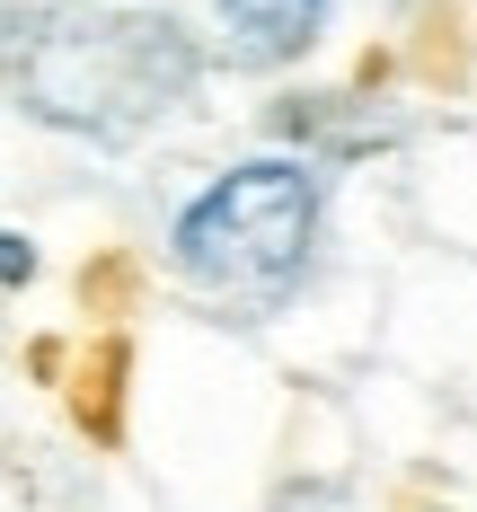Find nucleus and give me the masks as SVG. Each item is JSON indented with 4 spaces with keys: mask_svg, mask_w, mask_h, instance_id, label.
I'll list each match as a JSON object with an SVG mask.
<instances>
[{
    "mask_svg": "<svg viewBox=\"0 0 477 512\" xmlns=\"http://www.w3.org/2000/svg\"><path fill=\"white\" fill-rule=\"evenodd\" d=\"M204 53L186 45V27L133 18V9H45L27 18V36L9 45V89L36 124L124 142L159 124L168 106L195 89Z\"/></svg>",
    "mask_w": 477,
    "mask_h": 512,
    "instance_id": "f257e3e1",
    "label": "nucleus"
},
{
    "mask_svg": "<svg viewBox=\"0 0 477 512\" xmlns=\"http://www.w3.org/2000/svg\"><path fill=\"white\" fill-rule=\"evenodd\" d=\"M310 239H318V177L301 159H239V168H221L168 230L177 274L221 292V301L283 292L310 265Z\"/></svg>",
    "mask_w": 477,
    "mask_h": 512,
    "instance_id": "f03ea898",
    "label": "nucleus"
},
{
    "mask_svg": "<svg viewBox=\"0 0 477 512\" xmlns=\"http://www.w3.org/2000/svg\"><path fill=\"white\" fill-rule=\"evenodd\" d=\"M27 274H36L27 239H18V230H0V283H27Z\"/></svg>",
    "mask_w": 477,
    "mask_h": 512,
    "instance_id": "20e7f679",
    "label": "nucleus"
},
{
    "mask_svg": "<svg viewBox=\"0 0 477 512\" xmlns=\"http://www.w3.org/2000/svg\"><path fill=\"white\" fill-rule=\"evenodd\" d=\"M239 62H301L327 27V0H212Z\"/></svg>",
    "mask_w": 477,
    "mask_h": 512,
    "instance_id": "7ed1b4c3",
    "label": "nucleus"
}]
</instances>
